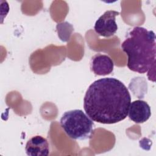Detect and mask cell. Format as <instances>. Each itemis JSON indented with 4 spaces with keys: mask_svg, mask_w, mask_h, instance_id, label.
Listing matches in <instances>:
<instances>
[{
    "mask_svg": "<svg viewBox=\"0 0 156 156\" xmlns=\"http://www.w3.org/2000/svg\"><path fill=\"white\" fill-rule=\"evenodd\" d=\"M114 63L112 58L100 53L94 55L90 61L91 70L98 76H105L112 73Z\"/></svg>",
    "mask_w": 156,
    "mask_h": 156,
    "instance_id": "cell-7",
    "label": "cell"
},
{
    "mask_svg": "<svg viewBox=\"0 0 156 156\" xmlns=\"http://www.w3.org/2000/svg\"><path fill=\"white\" fill-rule=\"evenodd\" d=\"M119 12L115 10H107L96 21L94 29L97 34L103 37H110L115 34L118 26L115 18Z\"/></svg>",
    "mask_w": 156,
    "mask_h": 156,
    "instance_id": "cell-4",
    "label": "cell"
},
{
    "mask_svg": "<svg viewBox=\"0 0 156 156\" xmlns=\"http://www.w3.org/2000/svg\"><path fill=\"white\" fill-rule=\"evenodd\" d=\"M127 115L129 119L135 123L146 122L151 115L150 106L144 101H134L130 104Z\"/></svg>",
    "mask_w": 156,
    "mask_h": 156,
    "instance_id": "cell-5",
    "label": "cell"
},
{
    "mask_svg": "<svg viewBox=\"0 0 156 156\" xmlns=\"http://www.w3.org/2000/svg\"><path fill=\"white\" fill-rule=\"evenodd\" d=\"M62 128L71 138L84 140L91 137L94 124L93 120L82 110L65 112L60 120Z\"/></svg>",
    "mask_w": 156,
    "mask_h": 156,
    "instance_id": "cell-3",
    "label": "cell"
},
{
    "mask_svg": "<svg viewBox=\"0 0 156 156\" xmlns=\"http://www.w3.org/2000/svg\"><path fill=\"white\" fill-rule=\"evenodd\" d=\"M25 151L29 156H48L49 154V145L46 138L35 135L27 141Z\"/></svg>",
    "mask_w": 156,
    "mask_h": 156,
    "instance_id": "cell-6",
    "label": "cell"
},
{
    "mask_svg": "<svg viewBox=\"0 0 156 156\" xmlns=\"http://www.w3.org/2000/svg\"><path fill=\"white\" fill-rule=\"evenodd\" d=\"M130 102V93L121 81L104 77L89 86L83 98V108L93 121L112 124L127 117Z\"/></svg>",
    "mask_w": 156,
    "mask_h": 156,
    "instance_id": "cell-1",
    "label": "cell"
},
{
    "mask_svg": "<svg viewBox=\"0 0 156 156\" xmlns=\"http://www.w3.org/2000/svg\"><path fill=\"white\" fill-rule=\"evenodd\" d=\"M122 51L127 55L128 68L141 74L151 73L155 68L156 43L154 31L136 26L128 34L121 44Z\"/></svg>",
    "mask_w": 156,
    "mask_h": 156,
    "instance_id": "cell-2",
    "label": "cell"
}]
</instances>
